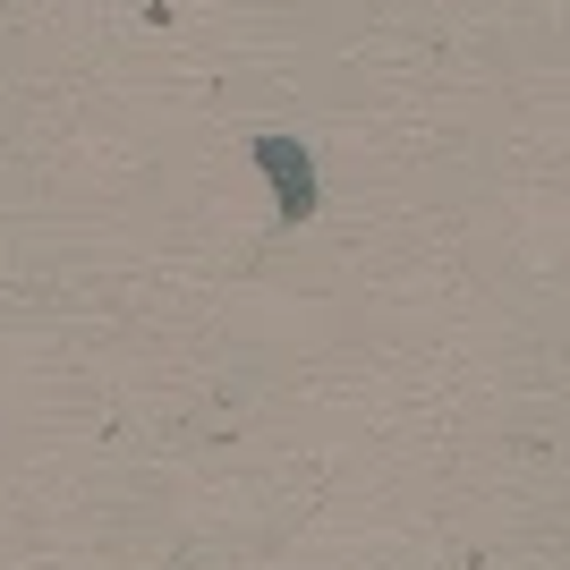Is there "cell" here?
Here are the masks:
<instances>
[{
  "instance_id": "obj_1",
  "label": "cell",
  "mask_w": 570,
  "mask_h": 570,
  "mask_svg": "<svg viewBox=\"0 0 570 570\" xmlns=\"http://www.w3.org/2000/svg\"><path fill=\"white\" fill-rule=\"evenodd\" d=\"M256 163L273 170V188H282V222H307L315 214V170H307V154H298L289 137H264Z\"/></svg>"
}]
</instances>
